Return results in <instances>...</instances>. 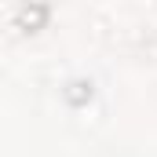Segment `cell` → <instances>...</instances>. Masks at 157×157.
Here are the masks:
<instances>
[{
    "mask_svg": "<svg viewBox=\"0 0 157 157\" xmlns=\"http://www.w3.org/2000/svg\"><path fill=\"white\" fill-rule=\"evenodd\" d=\"M44 22H48V4L22 0V4L15 7V29H22V33H37Z\"/></svg>",
    "mask_w": 157,
    "mask_h": 157,
    "instance_id": "cell-1",
    "label": "cell"
},
{
    "mask_svg": "<svg viewBox=\"0 0 157 157\" xmlns=\"http://www.w3.org/2000/svg\"><path fill=\"white\" fill-rule=\"evenodd\" d=\"M91 95H95V84L88 77H73V80H66V88H62V99H66V106H73V110L88 106Z\"/></svg>",
    "mask_w": 157,
    "mask_h": 157,
    "instance_id": "cell-2",
    "label": "cell"
},
{
    "mask_svg": "<svg viewBox=\"0 0 157 157\" xmlns=\"http://www.w3.org/2000/svg\"><path fill=\"white\" fill-rule=\"evenodd\" d=\"M132 51L146 62H157V29L154 26H139L132 29Z\"/></svg>",
    "mask_w": 157,
    "mask_h": 157,
    "instance_id": "cell-3",
    "label": "cell"
}]
</instances>
